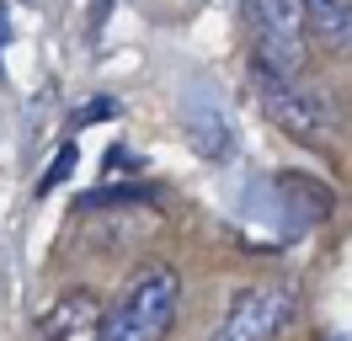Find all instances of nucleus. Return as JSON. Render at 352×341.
<instances>
[{
	"label": "nucleus",
	"mask_w": 352,
	"mask_h": 341,
	"mask_svg": "<svg viewBox=\"0 0 352 341\" xmlns=\"http://www.w3.org/2000/svg\"><path fill=\"white\" fill-rule=\"evenodd\" d=\"M182 309V277L176 267H144L123 298L96 320V341H166Z\"/></svg>",
	"instance_id": "nucleus-1"
},
{
	"label": "nucleus",
	"mask_w": 352,
	"mask_h": 341,
	"mask_svg": "<svg viewBox=\"0 0 352 341\" xmlns=\"http://www.w3.org/2000/svg\"><path fill=\"white\" fill-rule=\"evenodd\" d=\"M245 27H251V64L267 80H294L305 75V6L299 0H245Z\"/></svg>",
	"instance_id": "nucleus-2"
},
{
	"label": "nucleus",
	"mask_w": 352,
	"mask_h": 341,
	"mask_svg": "<svg viewBox=\"0 0 352 341\" xmlns=\"http://www.w3.org/2000/svg\"><path fill=\"white\" fill-rule=\"evenodd\" d=\"M294 309H299L294 283H256L224 309L208 341H278L294 325Z\"/></svg>",
	"instance_id": "nucleus-3"
},
{
	"label": "nucleus",
	"mask_w": 352,
	"mask_h": 341,
	"mask_svg": "<svg viewBox=\"0 0 352 341\" xmlns=\"http://www.w3.org/2000/svg\"><path fill=\"white\" fill-rule=\"evenodd\" d=\"M256 91H262L267 118L283 128V133L305 139V144H326L331 133H336V107H331L315 85H305V75H294V80H267V75H256Z\"/></svg>",
	"instance_id": "nucleus-4"
},
{
	"label": "nucleus",
	"mask_w": 352,
	"mask_h": 341,
	"mask_svg": "<svg viewBox=\"0 0 352 341\" xmlns=\"http://www.w3.org/2000/svg\"><path fill=\"white\" fill-rule=\"evenodd\" d=\"M182 128H187V139H192V149H198L203 160H230V155H235V123H230V112L219 107L214 91L203 96L198 85H187Z\"/></svg>",
	"instance_id": "nucleus-5"
},
{
	"label": "nucleus",
	"mask_w": 352,
	"mask_h": 341,
	"mask_svg": "<svg viewBox=\"0 0 352 341\" xmlns=\"http://www.w3.org/2000/svg\"><path fill=\"white\" fill-rule=\"evenodd\" d=\"M305 6V27L320 38L331 54H352V0H299Z\"/></svg>",
	"instance_id": "nucleus-6"
},
{
	"label": "nucleus",
	"mask_w": 352,
	"mask_h": 341,
	"mask_svg": "<svg viewBox=\"0 0 352 341\" xmlns=\"http://www.w3.org/2000/svg\"><path fill=\"white\" fill-rule=\"evenodd\" d=\"M0 43H6V0H0Z\"/></svg>",
	"instance_id": "nucleus-7"
}]
</instances>
